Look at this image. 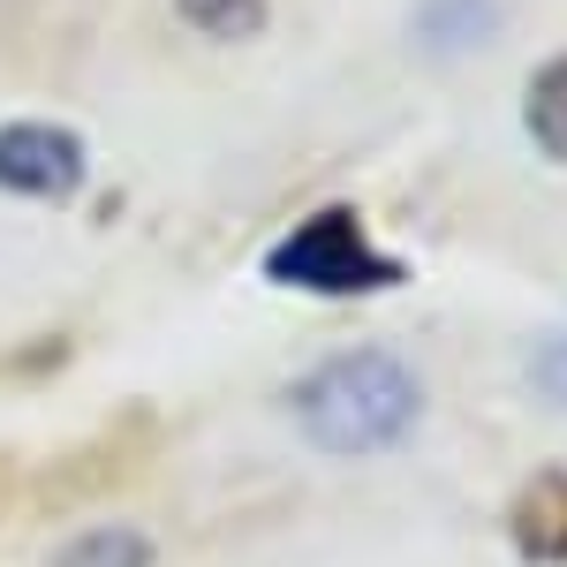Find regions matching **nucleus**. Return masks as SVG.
<instances>
[{
    "label": "nucleus",
    "mask_w": 567,
    "mask_h": 567,
    "mask_svg": "<svg viewBox=\"0 0 567 567\" xmlns=\"http://www.w3.org/2000/svg\"><path fill=\"white\" fill-rule=\"evenodd\" d=\"M523 130L537 136V152H545V159H560V167H567V53H560V61H545V69L529 76Z\"/></svg>",
    "instance_id": "obj_5"
},
{
    "label": "nucleus",
    "mask_w": 567,
    "mask_h": 567,
    "mask_svg": "<svg viewBox=\"0 0 567 567\" xmlns=\"http://www.w3.org/2000/svg\"><path fill=\"white\" fill-rule=\"evenodd\" d=\"M416 409H424V393L386 349L333 355L296 386V424L326 454H379L416 424Z\"/></svg>",
    "instance_id": "obj_1"
},
{
    "label": "nucleus",
    "mask_w": 567,
    "mask_h": 567,
    "mask_svg": "<svg viewBox=\"0 0 567 567\" xmlns=\"http://www.w3.org/2000/svg\"><path fill=\"white\" fill-rule=\"evenodd\" d=\"M182 16L205 31V39H258L265 31V16H272V0H175Z\"/></svg>",
    "instance_id": "obj_7"
},
{
    "label": "nucleus",
    "mask_w": 567,
    "mask_h": 567,
    "mask_svg": "<svg viewBox=\"0 0 567 567\" xmlns=\"http://www.w3.org/2000/svg\"><path fill=\"white\" fill-rule=\"evenodd\" d=\"M53 567H152V537L130 523H99L84 537H69Z\"/></svg>",
    "instance_id": "obj_6"
},
{
    "label": "nucleus",
    "mask_w": 567,
    "mask_h": 567,
    "mask_svg": "<svg viewBox=\"0 0 567 567\" xmlns=\"http://www.w3.org/2000/svg\"><path fill=\"white\" fill-rule=\"evenodd\" d=\"M537 386L553 393V401H567V341L553 355H537Z\"/></svg>",
    "instance_id": "obj_8"
},
{
    "label": "nucleus",
    "mask_w": 567,
    "mask_h": 567,
    "mask_svg": "<svg viewBox=\"0 0 567 567\" xmlns=\"http://www.w3.org/2000/svg\"><path fill=\"white\" fill-rule=\"evenodd\" d=\"M84 167H91L84 136L61 130V122H8L0 130V189H16V197L61 205L84 189Z\"/></svg>",
    "instance_id": "obj_3"
},
{
    "label": "nucleus",
    "mask_w": 567,
    "mask_h": 567,
    "mask_svg": "<svg viewBox=\"0 0 567 567\" xmlns=\"http://www.w3.org/2000/svg\"><path fill=\"white\" fill-rule=\"evenodd\" d=\"M515 545H523L529 560H567V477L560 470H545V477L523 492V507H515Z\"/></svg>",
    "instance_id": "obj_4"
},
{
    "label": "nucleus",
    "mask_w": 567,
    "mask_h": 567,
    "mask_svg": "<svg viewBox=\"0 0 567 567\" xmlns=\"http://www.w3.org/2000/svg\"><path fill=\"white\" fill-rule=\"evenodd\" d=\"M265 280L303 288V296H379V288L401 280V258H386V250L371 243L363 213L326 205V213H310L296 235H280V243L265 250Z\"/></svg>",
    "instance_id": "obj_2"
}]
</instances>
